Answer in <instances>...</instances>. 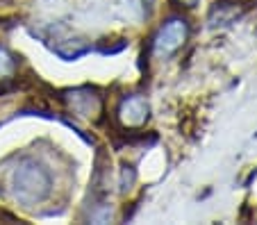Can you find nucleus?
Wrapping results in <instances>:
<instances>
[{
    "label": "nucleus",
    "instance_id": "1",
    "mask_svg": "<svg viewBox=\"0 0 257 225\" xmlns=\"http://www.w3.org/2000/svg\"><path fill=\"white\" fill-rule=\"evenodd\" d=\"M50 186H53V180H50L48 168L41 166L39 162L23 159V162L14 168L12 191H14V198L21 205L30 207V205L41 202L50 193Z\"/></svg>",
    "mask_w": 257,
    "mask_h": 225
},
{
    "label": "nucleus",
    "instance_id": "2",
    "mask_svg": "<svg viewBox=\"0 0 257 225\" xmlns=\"http://www.w3.org/2000/svg\"><path fill=\"white\" fill-rule=\"evenodd\" d=\"M189 37V25L185 19H169L160 30H157L155 39H153V55L157 59H169L185 46Z\"/></svg>",
    "mask_w": 257,
    "mask_h": 225
},
{
    "label": "nucleus",
    "instance_id": "3",
    "mask_svg": "<svg viewBox=\"0 0 257 225\" xmlns=\"http://www.w3.org/2000/svg\"><path fill=\"white\" fill-rule=\"evenodd\" d=\"M148 118H151V105L139 93L125 96L116 107V121L123 130H141Z\"/></svg>",
    "mask_w": 257,
    "mask_h": 225
},
{
    "label": "nucleus",
    "instance_id": "4",
    "mask_svg": "<svg viewBox=\"0 0 257 225\" xmlns=\"http://www.w3.org/2000/svg\"><path fill=\"white\" fill-rule=\"evenodd\" d=\"M66 100V107L73 116L82 118L87 123H96L102 116V100L98 93H93L91 89H75V91H68L64 96Z\"/></svg>",
    "mask_w": 257,
    "mask_h": 225
},
{
    "label": "nucleus",
    "instance_id": "5",
    "mask_svg": "<svg viewBox=\"0 0 257 225\" xmlns=\"http://www.w3.org/2000/svg\"><path fill=\"white\" fill-rule=\"evenodd\" d=\"M14 73H16V59L5 48H0V80L12 78Z\"/></svg>",
    "mask_w": 257,
    "mask_h": 225
},
{
    "label": "nucleus",
    "instance_id": "6",
    "mask_svg": "<svg viewBox=\"0 0 257 225\" xmlns=\"http://www.w3.org/2000/svg\"><path fill=\"white\" fill-rule=\"evenodd\" d=\"M175 3H178V5H182V7H187V10H194L200 0H175Z\"/></svg>",
    "mask_w": 257,
    "mask_h": 225
}]
</instances>
